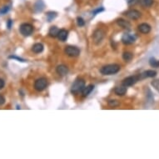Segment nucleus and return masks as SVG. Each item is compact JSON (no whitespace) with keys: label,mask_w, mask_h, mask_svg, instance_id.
<instances>
[{"label":"nucleus","mask_w":159,"mask_h":159,"mask_svg":"<svg viewBox=\"0 0 159 159\" xmlns=\"http://www.w3.org/2000/svg\"><path fill=\"white\" fill-rule=\"evenodd\" d=\"M64 52L65 53L69 56V57H72V58H75L77 57L79 54H80V49L78 48H77L75 46H67L64 49Z\"/></svg>","instance_id":"obj_5"},{"label":"nucleus","mask_w":159,"mask_h":159,"mask_svg":"<svg viewBox=\"0 0 159 159\" xmlns=\"http://www.w3.org/2000/svg\"><path fill=\"white\" fill-rule=\"evenodd\" d=\"M68 32L67 30H65V29H61L58 32V38L62 41V42H64V41H66L67 40V38H68Z\"/></svg>","instance_id":"obj_15"},{"label":"nucleus","mask_w":159,"mask_h":159,"mask_svg":"<svg viewBox=\"0 0 159 159\" xmlns=\"http://www.w3.org/2000/svg\"><path fill=\"white\" fill-rule=\"evenodd\" d=\"M58 32H59V29H58L56 26H53V27L50 28L49 32H48V34H49V36L52 37V38H56V37L58 36Z\"/></svg>","instance_id":"obj_18"},{"label":"nucleus","mask_w":159,"mask_h":159,"mask_svg":"<svg viewBox=\"0 0 159 159\" xmlns=\"http://www.w3.org/2000/svg\"><path fill=\"white\" fill-rule=\"evenodd\" d=\"M20 33L24 37H29L33 32V27L30 23H23L19 27Z\"/></svg>","instance_id":"obj_3"},{"label":"nucleus","mask_w":159,"mask_h":159,"mask_svg":"<svg viewBox=\"0 0 159 159\" xmlns=\"http://www.w3.org/2000/svg\"><path fill=\"white\" fill-rule=\"evenodd\" d=\"M132 58H133V54L132 53H130V52H124V53H122V59L124 61H126V62L131 61L132 59Z\"/></svg>","instance_id":"obj_19"},{"label":"nucleus","mask_w":159,"mask_h":159,"mask_svg":"<svg viewBox=\"0 0 159 159\" xmlns=\"http://www.w3.org/2000/svg\"><path fill=\"white\" fill-rule=\"evenodd\" d=\"M136 35L126 33L122 37V43L125 45H130V44H132L136 41Z\"/></svg>","instance_id":"obj_7"},{"label":"nucleus","mask_w":159,"mask_h":159,"mask_svg":"<svg viewBox=\"0 0 159 159\" xmlns=\"http://www.w3.org/2000/svg\"><path fill=\"white\" fill-rule=\"evenodd\" d=\"M151 85L157 90L159 92V79H156V80H153L151 83Z\"/></svg>","instance_id":"obj_24"},{"label":"nucleus","mask_w":159,"mask_h":159,"mask_svg":"<svg viewBox=\"0 0 159 159\" xmlns=\"http://www.w3.org/2000/svg\"><path fill=\"white\" fill-rule=\"evenodd\" d=\"M125 15L127 16L128 18H129L130 19L132 20H137L138 18H140V17L142 15V14L138 11V10H136V9H131L128 11Z\"/></svg>","instance_id":"obj_9"},{"label":"nucleus","mask_w":159,"mask_h":159,"mask_svg":"<svg viewBox=\"0 0 159 159\" xmlns=\"http://www.w3.org/2000/svg\"><path fill=\"white\" fill-rule=\"evenodd\" d=\"M48 86V79L46 77L38 78L34 83V88L38 92L43 91Z\"/></svg>","instance_id":"obj_4"},{"label":"nucleus","mask_w":159,"mask_h":159,"mask_svg":"<svg viewBox=\"0 0 159 159\" xmlns=\"http://www.w3.org/2000/svg\"><path fill=\"white\" fill-rule=\"evenodd\" d=\"M104 10V8H99L98 9H96V10H94L93 12H92V14H93V15H95V14H99V13H101V12H103Z\"/></svg>","instance_id":"obj_29"},{"label":"nucleus","mask_w":159,"mask_h":159,"mask_svg":"<svg viewBox=\"0 0 159 159\" xmlns=\"http://www.w3.org/2000/svg\"><path fill=\"white\" fill-rule=\"evenodd\" d=\"M77 25H78L79 27H83V26L85 25V21H84L83 18L77 17Z\"/></svg>","instance_id":"obj_25"},{"label":"nucleus","mask_w":159,"mask_h":159,"mask_svg":"<svg viewBox=\"0 0 159 159\" xmlns=\"http://www.w3.org/2000/svg\"><path fill=\"white\" fill-rule=\"evenodd\" d=\"M117 23L119 27L122 28L123 29H128V30H130L131 29V23H129L128 21L123 19V18H118L117 20Z\"/></svg>","instance_id":"obj_11"},{"label":"nucleus","mask_w":159,"mask_h":159,"mask_svg":"<svg viewBox=\"0 0 159 159\" xmlns=\"http://www.w3.org/2000/svg\"><path fill=\"white\" fill-rule=\"evenodd\" d=\"M4 103H5V98L3 95L0 94V106H2L3 104H4Z\"/></svg>","instance_id":"obj_30"},{"label":"nucleus","mask_w":159,"mask_h":159,"mask_svg":"<svg viewBox=\"0 0 159 159\" xmlns=\"http://www.w3.org/2000/svg\"><path fill=\"white\" fill-rule=\"evenodd\" d=\"M138 30L140 31V33H142L143 34H147L151 32V26L148 23H141L138 26Z\"/></svg>","instance_id":"obj_10"},{"label":"nucleus","mask_w":159,"mask_h":159,"mask_svg":"<svg viewBox=\"0 0 159 159\" xmlns=\"http://www.w3.org/2000/svg\"><path fill=\"white\" fill-rule=\"evenodd\" d=\"M56 72L58 75L60 76H66L68 73V68L66 65H63V64H61L58 65L57 68H56Z\"/></svg>","instance_id":"obj_12"},{"label":"nucleus","mask_w":159,"mask_h":159,"mask_svg":"<svg viewBox=\"0 0 159 159\" xmlns=\"http://www.w3.org/2000/svg\"><path fill=\"white\" fill-rule=\"evenodd\" d=\"M107 103H108V105H109V106L113 107H118L120 105V103H119L118 100H114V99L108 100Z\"/></svg>","instance_id":"obj_23"},{"label":"nucleus","mask_w":159,"mask_h":159,"mask_svg":"<svg viewBox=\"0 0 159 159\" xmlns=\"http://www.w3.org/2000/svg\"><path fill=\"white\" fill-rule=\"evenodd\" d=\"M104 32L102 29H97L92 33V41L95 44H99L102 43L103 39L104 38Z\"/></svg>","instance_id":"obj_6"},{"label":"nucleus","mask_w":159,"mask_h":159,"mask_svg":"<svg viewBox=\"0 0 159 159\" xmlns=\"http://www.w3.org/2000/svg\"><path fill=\"white\" fill-rule=\"evenodd\" d=\"M138 2H139V0H128V3L129 6H133Z\"/></svg>","instance_id":"obj_27"},{"label":"nucleus","mask_w":159,"mask_h":159,"mask_svg":"<svg viewBox=\"0 0 159 159\" xmlns=\"http://www.w3.org/2000/svg\"><path fill=\"white\" fill-rule=\"evenodd\" d=\"M121 69L120 65L118 64H107L103 66V68H101L100 69V73L103 74V75H113L118 73Z\"/></svg>","instance_id":"obj_1"},{"label":"nucleus","mask_w":159,"mask_h":159,"mask_svg":"<svg viewBox=\"0 0 159 159\" xmlns=\"http://www.w3.org/2000/svg\"><path fill=\"white\" fill-rule=\"evenodd\" d=\"M139 79H140L139 76H130V77H126L122 80V85L128 88V87L134 85Z\"/></svg>","instance_id":"obj_8"},{"label":"nucleus","mask_w":159,"mask_h":159,"mask_svg":"<svg viewBox=\"0 0 159 159\" xmlns=\"http://www.w3.org/2000/svg\"><path fill=\"white\" fill-rule=\"evenodd\" d=\"M93 88H94V85H92V84H89L88 86H85V88H84V90L82 91V95L84 96V97H88L90 93H91L92 90H93Z\"/></svg>","instance_id":"obj_16"},{"label":"nucleus","mask_w":159,"mask_h":159,"mask_svg":"<svg viewBox=\"0 0 159 159\" xmlns=\"http://www.w3.org/2000/svg\"><path fill=\"white\" fill-rule=\"evenodd\" d=\"M46 16H47V18H48V22H51L52 20H53L57 17V13H55V12H48V13H47Z\"/></svg>","instance_id":"obj_22"},{"label":"nucleus","mask_w":159,"mask_h":159,"mask_svg":"<svg viewBox=\"0 0 159 159\" xmlns=\"http://www.w3.org/2000/svg\"><path fill=\"white\" fill-rule=\"evenodd\" d=\"M157 75V72L154 71V70H147L143 72L142 74L139 75L140 79H144V78H147V77H154Z\"/></svg>","instance_id":"obj_13"},{"label":"nucleus","mask_w":159,"mask_h":159,"mask_svg":"<svg viewBox=\"0 0 159 159\" xmlns=\"http://www.w3.org/2000/svg\"><path fill=\"white\" fill-rule=\"evenodd\" d=\"M8 11H9V7L8 6H4V7H3V8L0 9V14H5L8 13Z\"/></svg>","instance_id":"obj_26"},{"label":"nucleus","mask_w":159,"mask_h":159,"mask_svg":"<svg viewBox=\"0 0 159 159\" xmlns=\"http://www.w3.org/2000/svg\"><path fill=\"white\" fill-rule=\"evenodd\" d=\"M12 23H13V22H12V20H8V23H7V27H8V29H11V27H12Z\"/></svg>","instance_id":"obj_32"},{"label":"nucleus","mask_w":159,"mask_h":159,"mask_svg":"<svg viewBox=\"0 0 159 159\" xmlns=\"http://www.w3.org/2000/svg\"><path fill=\"white\" fill-rule=\"evenodd\" d=\"M114 92L118 96H123L127 92V88L124 87V86H122V85L120 86V87H116L114 88Z\"/></svg>","instance_id":"obj_14"},{"label":"nucleus","mask_w":159,"mask_h":159,"mask_svg":"<svg viewBox=\"0 0 159 159\" xmlns=\"http://www.w3.org/2000/svg\"><path fill=\"white\" fill-rule=\"evenodd\" d=\"M32 51L35 53H40L43 51V45L42 43H35L32 47Z\"/></svg>","instance_id":"obj_17"},{"label":"nucleus","mask_w":159,"mask_h":159,"mask_svg":"<svg viewBox=\"0 0 159 159\" xmlns=\"http://www.w3.org/2000/svg\"><path fill=\"white\" fill-rule=\"evenodd\" d=\"M85 88V81L83 78H77L71 87V92L73 94H78Z\"/></svg>","instance_id":"obj_2"},{"label":"nucleus","mask_w":159,"mask_h":159,"mask_svg":"<svg viewBox=\"0 0 159 159\" xmlns=\"http://www.w3.org/2000/svg\"><path fill=\"white\" fill-rule=\"evenodd\" d=\"M9 58H13V59H17V60H18L19 62H26L25 59H23V58H18V57H17V56H9Z\"/></svg>","instance_id":"obj_28"},{"label":"nucleus","mask_w":159,"mask_h":159,"mask_svg":"<svg viewBox=\"0 0 159 159\" xmlns=\"http://www.w3.org/2000/svg\"><path fill=\"white\" fill-rule=\"evenodd\" d=\"M139 2L142 4V6H143L145 8L150 7L153 3V0H139Z\"/></svg>","instance_id":"obj_20"},{"label":"nucleus","mask_w":159,"mask_h":159,"mask_svg":"<svg viewBox=\"0 0 159 159\" xmlns=\"http://www.w3.org/2000/svg\"><path fill=\"white\" fill-rule=\"evenodd\" d=\"M149 64L152 68H159V61L154 58H151L149 59Z\"/></svg>","instance_id":"obj_21"},{"label":"nucleus","mask_w":159,"mask_h":159,"mask_svg":"<svg viewBox=\"0 0 159 159\" xmlns=\"http://www.w3.org/2000/svg\"><path fill=\"white\" fill-rule=\"evenodd\" d=\"M4 86H5V82H4V80L2 79V78H0V89L3 88Z\"/></svg>","instance_id":"obj_31"}]
</instances>
